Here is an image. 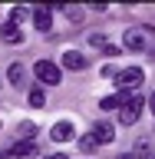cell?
Masks as SVG:
<instances>
[{
  "instance_id": "obj_19",
  "label": "cell",
  "mask_w": 155,
  "mask_h": 159,
  "mask_svg": "<svg viewBox=\"0 0 155 159\" xmlns=\"http://www.w3.org/2000/svg\"><path fill=\"white\" fill-rule=\"evenodd\" d=\"M149 109H152V113H155V93H152V99H149Z\"/></svg>"
},
{
  "instance_id": "obj_13",
  "label": "cell",
  "mask_w": 155,
  "mask_h": 159,
  "mask_svg": "<svg viewBox=\"0 0 155 159\" xmlns=\"http://www.w3.org/2000/svg\"><path fill=\"white\" fill-rule=\"evenodd\" d=\"M30 106H33V109H43V106H46V93H43L40 86L30 89Z\"/></svg>"
},
{
  "instance_id": "obj_1",
  "label": "cell",
  "mask_w": 155,
  "mask_h": 159,
  "mask_svg": "<svg viewBox=\"0 0 155 159\" xmlns=\"http://www.w3.org/2000/svg\"><path fill=\"white\" fill-rule=\"evenodd\" d=\"M33 73H37V80L43 83V86H56L59 80H63L59 66H56V63H50V60H37V66H33Z\"/></svg>"
},
{
  "instance_id": "obj_2",
  "label": "cell",
  "mask_w": 155,
  "mask_h": 159,
  "mask_svg": "<svg viewBox=\"0 0 155 159\" xmlns=\"http://www.w3.org/2000/svg\"><path fill=\"white\" fill-rule=\"evenodd\" d=\"M142 106H145L142 96H129L126 103H122V109H119V123H122V126H132V123L142 116Z\"/></svg>"
},
{
  "instance_id": "obj_18",
  "label": "cell",
  "mask_w": 155,
  "mask_h": 159,
  "mask_svg": "<svg viewBox=\"0 0 155 159\" xmlns=\"http://www.w3.org/2000/svg\"><path fill=\"white\" fill-rule=\"evenodd\" d=\"M46 159H69V156H63V152H53V156H46Z\"/></svg>"
},
{
  "instance_id": "obj_3",
  "label": "cell",
  "mask_w": 155,
  "mask_h": 159,
  "mask_svg": "<svg viewBox=\"0 0 155 159\" xmlns=\"http://www.w3.org/2000/svg\"><path fill=\"white\" fill-rule=\"evenodd\" d=\"M122 47H126V50H145V47H149L145 30H139V27L126 30V33H122Z\"/></svg>"
},
{
  "instance_id": "obj_20",
  "label": "cell",
  "mask_w": 155,
  "mask_h": 159,
  "mask_svg": "<svg viewBox=\"0 0 155 159\" xmlns=\"http://www.w3.org/2000/svg\"><path fill=\"white\" fill-rule=\"evenodd\" d=\"M116 159H132V156H116Z\"/></svg>"
},
{
  "instance_id": "obj_16",
  "label": "cell",
  "mask_w": 155,
  "mask_h": 159,
  "mask_svg": "<svg viewBox=\"0 0 155 159\" xmlns=\"http://www.w3.org/2000/svg\"><path fill=\"white\" fill-rule=\"evenodd\" d=\"M23 17H27V10H23V7H13V10H10V23H20Z\"/></svg>"
},
{
  "instance_id": "obj_4",
  "label": "cell",
  "mask_w": 155,
  "mask_h": 159,
  "mask_svg": "<svg viewBox=\"0 0 155 159\" xmlns=\"http://www.w3.org/2000/svg\"><path fill=\"white\" fill-rule=\"evenodd\" d=\"M116 83H119L122 93H126V89H136L139 83H142V70H139V66H126V70L116 76Z\"/></svg>"
},
{
  "instance_id": "obj_17",
  "label": "cell",
  "mask_w": 155,
  "mask_h": 159,
  "mask_svg": "<svg viewBox=\"0 0 155 159\" xmlns=\"http://www.w3.org/2000/svg\"><path fill=\"white\" fill-rule=\"evenodd\" d=\"M99 143H96V136H93V133H89L86 139H83V152H93V149H96Z\"/></svg>"
},
{
  "instance_id": "obj_11",
  "label": "cell",
  "mask_w": 155,
  "mask_h": 159,
  "mask_svg": "<svg viewBox=\"0 0 155 159\" xmlns=\"http://www.w3.org/2000/svg\"><path fill=\"white\" fill-rule=\"evenodd\" d=\"M0 37H3V40H17V43H20V40H23V33H20L17 23H10V20H7V23H0Z\"/></svg>"
},
{
  "instance_id": "obj_10",
  "label": "cell",
  "mask_w": 155,
  "mask_h": 159,
  "mask_svg": "<svg viewBox=\"0 0 155 159\" xmlns=\"http://www.w3.org/2000/svg\"><path fill=\"white\" fill-rule=\"evenodd\" d=\"M7 76H10V86H23V83H27V70L20 66V63H10Z\"/></svg>"
},
{
  "instance_id": "obj_9",
  "label": "cell",
  "mask_w": 155,
  "mask_h": 159,
  "mask_svg": "<svg viewBox=\"0 0 155 159\" xmlns=\"http://www.w3.org/2000/svg\"><path fill=\"white\" fill-rule=\"evenodd\" d=\"M93 136H96V143H112L116 139V129L109 126V123H96L93 126Z\"/></svg>"
},
{
  "instance_id": "obj_14",
  "label": "cell",
  "mask_w": 155,
  "mask_h": 159,
  "mask_svg": "<svg viewBox=\"0 0 155 159\" xmlns=\"http://www.w3.org/2000/svg\"><path fill=\"white\" fill-rule=\"evenodd\" d=\"M59 10H63V13H66V20H73V23H79V20H83V10H79V7H69V3H66V7H59Z\"/></svg>"
},
{
  "instance_id": "obj_7",
  "label": "cell",
  "mask_w": 155,
  "mask_h": 159,
  "mask_svg": "<svg viewBox=\"0 0 155 159\" xmlns=\"http://www.w3.org/2000/svg\"><path fill=\"white\" fill-rule=\"evenodd\" d=\"M63 66L66 70H86V57H83L79 50H66V53H63Z\"/></svg>"
},
{
  "instance_id": "obj_8",
  "label": "cell",
  "mask_w": 155,
  "mask_h": 159,
  "mask_svg": "<svg viewBox=\"0 0 155 159\" xmlns=\"http://www.w3.org/2000/svg\"><path fill=\"white\" fill-rule=\"evenodd\" d=\"M33 136H37V123L23 119V123L17 126V143H33Z\"/></svg>"
},
{
  "instance_id": "obj_5",
  "label": "cell",
  "mask_w": 155,
  "mask_h": 159,
  "mask_svg": "<svg viewBox=\"0 0 155 159\" xmlns=\"http://www.w3.org/2000/svg\"><path fill=\"white\" fill-rule=\"evenodd\" d=\"M73 136H76V126H73L69 119H59V123H53V129H50V139H53V143H69Z\"/></svg>"
},
{
  "instance_id": "obj_12",
  "label": "cell",
  "mask_w": 155,
  "mask_h": 159,
  "mask_svg": "<svg viewBox=\"0 0 155 159\" xmlns=\"http://www.w3.org/2000/svg\"><path fill=\"white\" fill-rule=\"evenodd\" d=\"M126 99H129V93H112V96H106L99 106H102V109H122V103H126Z\"/></svg>"
},
{
  "instance_id": "obj_6",
  "label": "cell",
  "mask_w": 155,
  "mask_h": 159,
  "mask_svg": "<svg viewBox=\"0 0 155 159\" xmlns=\"http://www.w3.org/2000/svg\"><path fill=\"white\" fill-rule=\"evenodd\" d=\"M33 27L40 33H50L53 30V7H37L33 10Z\"/></svg>"
},
{
  "instance_id": "obj_15",
  "label": "cell",
  "mask_w": 155,
  "mask_h": 159,
  "mask_svg": "<svg viewBox=\"0 0 155 159\" xmlns=\"http://www.w3.org/2000/svg\"><path fill=\"white\" fill-rule=\"evenodd\" d=\"M89 47H102V50H106L109 43H106V37H102V33H93V37H89Z\"/></svg>"
}]
</instances>
